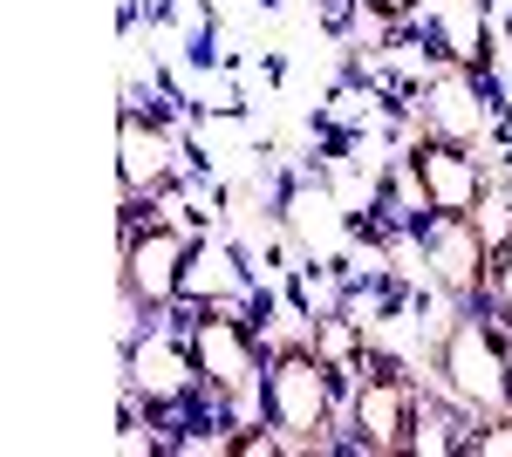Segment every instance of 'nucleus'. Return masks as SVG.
<instances>
[{
  "instance_id": "nucleus-5",
  "label": "nucleus",
  "mask_w": 512,
  "mask_h": 457,
  "mask_svg": "<svg viewBox=\"0 0 512 457\" xmlns=\"http://www.w3.org/2000/svg\"><path fill=\"white\" fill-rule=\"evenodd\" d=\"M424 389L410 369L369 355L349 389V451L362 457H417V423H424Z\"/></svg>"
},
{
  "instance_id": "nucleus-6",
  "label": "nucleus",
  "mask_w": 512,
  "mask_h": 457,
  "mask_svg": "<svg viewBox=\"0 0 512 457\" xmlns=\"http://www.w3.org/2000/svg\"><path fill=\"white\" fill-rule=\"evenodd\" d=\"M185 335H192L205 396H212L219 410H260L267 348L253 335V321H239L233 307H192V314H185Z\"/></svg>"
},
{
  "instance_id": "nucleus-1",
  "label": "nucleus",
  "mask_w": 512,
  "mask_h": 457,
  "mask_svg": "<svg viewBox=\"0 0 512 457\" xmlns=\"http://www.w3.org/2000/svg\"><path fill=\"white\" fill-rule=\"evenodd\" d=\"M260 417L287 437V451H349V437H335L342 376H335L328 348H315V342H274L267 348Z\"/></svg>"
},
{
  "instance_id": "nucleus-8",
  "label": "nucleus",
  "mask_w": 512,
  "mask_h": 457,
  "mask_svg": "<svg viewBox=\"0 0 512 457\" xmlns=\"http://www.w3.org/2000/svg\"><path fill=\"white\" fill-rule=\"evenodd\" d=\"M417 260H424V280L451 307H485V287H492V232H485V219L417 212Z\"/></svg>"
},
{
  "instance_id": "nucleus-10",
  "label": "nucleus",
  "mask_w": 512,
  "mask_h": 457,
  "mask_svg": "<svg viewBox=\"0 0 512 457\" xmlns=\"http://www.w3.org/2000/svg\"><path fill=\"white\" fill-rule=\"evenodd\" d=\"M171 185H178V144H171V130H164L151 110L123 103V116H117V191H123V212H144V205L171 198Z\"/></svg>"
},
{
  "instance_id": "nucleus-13",
  "label": "nucleus",
  "mask_w": 512,
  "mask_h": 457,
  "mask_svg": "<svg viewBox=\"0 0 512 457\" xmlns=\"http://www.w3.org/2000/svg\"><path fill=\"white\" fill-rule=\"evenodd\" d=\"M362 21H376V28H403V21H417L424 14V0H349Z\"/></svg>"
},
{
  "instance_id": "nucleus-2",
  "label": "nucleus",
  "mask_w": 512,
  "mask_h": 457,
  "mask_svg": "<svg viewBox=\"0 0 512 457\" xmlns=\"http://www.w3.org/2000/svg\"><path fill=\"white\" fill-rule=\"evenodd\" d=\"M437 389L472 417H512V335L492 307H451L431 348Z\"/></svg>"
},
{
  "instance_id": "nucleus-11",
  "label": "nucleus",
  "mask_w": 512,
  "mask_h": 457,
  "mask_svg": "<svg viewBox=\"0 0 512 457\" xmlns=\"http://www.w3.org/2000/svg\"><path fill=\"white\" fill-rule=\"evenodd\" d=\"M485 307L506 321V335H512V226L492 239V287H485Z\"/></svg>"
},
{
  "instance_id": "nucleus-9",
  "label": "nucleus",
  "mask_w": 512,
  "mask_h": 457,
  "mask_svg": "<svg viewBox=\"0 0 512 457\" xmlns=\"http://www.w3.org/2000/svg\"><path fill=\"white\" fill-rule=\"evenodd\" d=\"M410 116L417 130L431 137H451V144H472V151H492L499 144V103H492V82L478 76L472 62H444L410 89Z\"/></svg>"
},
{
  "instance_id": "nucleus-12",
  "label": "nucleus",
  "mask_w": 512,
  "mask_h": 457,
  "mask_svg": "<svg viewBox=\"0 0 512 457\" xmlns=\"http://www.w3.org/2000/svg\"><path fill=\"white\" fill-rule=\"evenodd\" d=\"M465 457H512V417H478Z\"/></svg>"
},
{
  "instance_id": "nucleus-7",
  "label": "nucleus",
  "mask_w": 512,
  "mask_h": 457,
  "mask_svg": "<svg viewBox=\"0 0 512 457\" xmlns=\"http://www.w3.org/2000/svg\"><path fill=\"white\" fill-rule=\"evenodd\" d=\"M403 185L417 198V212H451V219H485L492 205V157L472 144H451L417 130L403 151Z\"/></svg>"
},
{
  "instance_id": "nucleus-3",
  "label": "nucleus",
  "mask_w": 512,
  "mask_h": 457,
  "mask_svg": "<svg viewBox=\"0 0 512 457\" xmlns=\"http://www.w3.org/2000/svg\"><path fill=\"white\" fill-rule=\"evenodd\" d=\"M205 396V376H198L192 335L171 321V314H137L130 342H123V417H192Z\"/></svg>"
},
{
  "instance_id": "nucleus-4",
  "label": "nucleus",
  "mask_w": 512,
  "mask_h": 457,
  "mask_svg": "<svg viewBox=\"0 0 512 457\" xmlns=\"http://www.w3.org/2000/svg\"><path fill=\"white\" fill-rule=\"evenodd\" d=\"M192 232L151 219V212H123V253H117V287L130 314H171L185 301L192 280Z\"/></svg>"
}]
</instances>
